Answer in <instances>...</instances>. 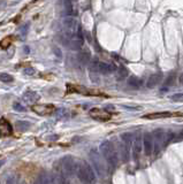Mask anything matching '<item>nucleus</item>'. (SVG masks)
<instances>
[{"instance_id": "1", "label": "nucleus", "mask_w": 183, "mask_h": 184, "mask_svg": "<svg viewBox=\"0 0 183 184\" xmlns=\"http://www.w3.org/2000/svg\"><path fill=\"white\" fill-rule=\"evenodd\" d=\"M174 137V134H167L162 129H157L152 132V139H153V153L155 156L161 152L164 147L167 145V143L170 141V138Z\"/></svg>"}, {"instance_id": "2", "label": "nucleus", "mask_w": 183, "mask_h": 184, "mask_svg": "<svg viewBox=\"0 0 183 184\" xmlns=\"http://www.w3.org/2000/svg\"><path fill=\"white\" fill-rule=\"evenodd\" d=\"M76 174L83 184H95L96 183V175L91 166L85 161H81L77 165Z\"/></svg>"}, {"instance_id": "3", "label": "nucleus", "mask_w": 183, "mask_h": 184, "mask_svg": "<svg viewBox=\"0 0 183 184\" xmlns=\"http://www.w3.org/2000/svg\"><path fill=\"white\" fill-rule=\"evenodd\" d=\"M100 152L102 156H104V159L106 160V162L108 163L112 168H115L118 166V154L114 149V146L112 145V143L108 141H105L100 144Z\"/></svg>"}, {"instance_id": "4", "label": "nucleus", "mask_w": 183, "mask_h": 184, "mask_svg": "<svg viewBox=\"0 0 183 184\" xmlns=\"http://www.w3.org/2000/svg\"><path fill=\"white\" fill-rule=\"evenodd\" d=\"M90 158H91V161L93 163V166H95V169L97 171V174L102 177L105 176L106 173H107V167H106L105 162H104L102 156L98 153V151L97 150H91Z\"/></svg>"}, {"instance_id": "5", "label": "nucleus", "mask_w": 183, "mask_h": 184, "mask_svg": "<svg viewBox=\"0 0 183 184\" xmlns=\"http://www.w3.org/2000/svg\"><path fill=\"white\" fill-rule=\"evenodd\" d=\"M76 168H77V165L71 156H65L61 160V169H62V174L66 177L73 176L76 173Z\"/></svg>"}, {"instance_id": "6", "label": "nucleus", "mask_w": 183, "mask_h": 184, "mask_svg": "<svg viewBox=\"0 0 183 184\" xmlns=\"http://www.w3.org/2000/svg\"><path fill=\"white\" fill-rule=\"evenodd\" d=\"M80 25L77 24V21L73 16H67L64 18V28H65V37H73L76 36L77 29Z\"/></svg>"}, {"instance_id": "7", "label": "nucleus", "mask_w": 183, "mask_h": 184, "mask_svg": "<svg viewBox=\"0 0 183 184\" xmlns=\"http://www.w3.org/2000/svg\"><path fill=\"white\" fill-rule=\"evenodd\" d=\"M64 44L71 50L78 51L83 46V38L78 37L77 35L73 36V37H64Z\"/></svg>"}, {"instance_id": "8", "label": "nucleus", "mask_w": 183, "mask_h": 184, "mask_svg": "<svg viewBox=\"0 0 183 184\" xmlns=\"http://www.w3.org/2000/svg\"><path fill=\"white\" fill-rule=\"evenodd\" d=\"M89 115L92 119H95L97 121H102V122L111 120V114L104 110H100V108H92V110H89Z\"/></svg>"}, {"instance_id": "9", "label": "nucleus", "mask_w": 183, "mask_h": 184, "mask_svg": "<svg viewBox=\"0 0 183 184\" xmlns=\"http://www.w3.org/2000/svg\"><path fill=\"white\" fill-rule=\"evenodd\" d=\"M31 110L38 115H50L54 112V106L53 105H47V104H39V105H32Z\"/></svg>"}, {"instance_id": "10", "label": "nucleus", "mask_w": 183, "mask_h": 184, "mask_svg": "<svg viewBox=\"0 0 183 184\" xmlns=\"http://www.w3.org/2000/svg\"><path fill=\"white\" fill-rule=\"evenodd\" d=\"M121 141H122L123 158L126 161H128V158H129V150H130V145H131V134H129V132L122 134L121 135Z\"/></svg>"}, {"instance_id": "11", "label": "nucleus", "mask_w": 183, "mask_h": 184, "mask_svg": "<svg viewBox=\"0 0 183 184\" xmlns=\"http://www.w3.org/2000/svg\"><path fill=\"white\" fill-rule=\"evenodd\" d=\"M143 147H144V152L146 156H151L153 152V139H152V134L150 132H145L143 135Z\"/></svg>"}, {"instance_id": "12", "label": "nucleus", "mask_w": 183, "mask_h": 184, "mask_svg": "<svg viewBox=\"0 0 183 184\" xmlns=\"http://www.w3.org/2000/svg\"><path fill=\"white\" fill-rule=\"evenodd\" d=\"M142 142H143V141H142V137L137 134L134 139V144H133V156H134L135 160L138 159V156H139V154H141V152H142V147H143Z\"/></svg>"}, {"instance_id": "13", "label": "nucleus", "mask_w": 183, "mask_h": 184, "mask_svg": "<svg viewBox=\"0 0 183 184\" xmlns=\"http://www.w3.org/2000/svg\"><path fill=\"white\" fill-rule=\"evenodd\" d=\"M13 132L12 124L6 119H0V135L1 136H9Z\"/></svg>"}, {"instance_id": "14", "label": "nucleus", "mask_w": 183, "mask_h": 184, "mask_svg": "<svg viewBox=\"0 0 183 184\" xmlns=\"http://www.w3.org/2000/svg\"><path fill=\"white\" fill-rule=\"evenodd\" d=\"M161 79H162L161 73H155V74L151 75V76L149 77L148 82H146V86H148L149 89L155 88V86H157V85L161 82Z\"/></svg>"}, {"instance_id": "15", "label": "nucleus", "mask_w": 183, "mask_h": 184, "mask_svg": "<svg viewBox=\"0 0 183 184\" xmlns=\"http://www.w3.org/2000/svg\"><path fill=\"white\" fill-rule=\"evenodd\" d=\"M170 116H173V114L169 113V112H157V113L146 114L143 116V119H145V120H158V119H166V117Z\"/></svg>"}, {"instance_id": "16", "label": "nucleus", "mask_w": 183, "mask_h": 184, "mask_svg": "<svg viewBox=\"0 0 183 184\" xmlns=\"http://www.w3.org/2000/svg\"><path fill=\"white\" fill-rule=\"evenodd\" d=\"M98 70L99 73H102L104 75L111 74L113 71L116 70V66L113 64H105V62H99L98 64Z\"/></svg>"}, {"instance_id": "17", "label": "nucleus", "mask_w": 183, "mask_h": 184, "mask_svg": "<svg viewBox=\"0 0 183 184\" xmlns=\"http://www.w3.org/2000/svg\"><path fill=\"white\" fill-rule=\"evenodd\" d=\"M22 99L24 100L25 103L32 104V103H35V101L40 99V96H39L38 93H36L35 91H27L24 95H23Z\"/></svg>"}, {"instance_id": "18", "label": "nucleus", "mask_w": 183, "mask_h": 184, "mask_svg": "<svg viewBox=\"0 0 183 184\" xmlns=\"http://www.w3.org/2000/svg\"><path fill=\"white\" fill-rule=\"evenodd\" d=\"M142 84H143L142 79L141 78L136 77V76H130V77L128 78V85L131 86V88L138 89V88H141Z\"/></svg>"}, {"instance_id": "19", "label": "nucleus", "mask_w": 183, "mask_h": 184, "mask_svg": "<svg viewBox=\"0 0 183 184\" xmlns=\"http://www.w3.org/2000/svg\"><path fill=\"white\" fill-rule=\"evenodd\" d=\"M77 60L82 66L89 64V61H90V54H89L88 52H81V53L77 55Z\"/></svg>"}, {"instance_id": "20", "label": "nucleus", "mask_w": 183, "mask_h": 184, "mask_svg": "<svg viewBox=\"0 0 183 184\" xmlns=\"http://www.w3.org/2000/svg\"><path fill=\"white\" fill-rule=\"evenodd\" d=\"M39 181H40V184H55V181L51 175L49 174H42L40 177H39Z\"/></svg>"}, {"instance_id": "21", "label": "nucleus", "mask_w": 183, "mask_h": 184, "mask_svg": "<svg viewBox=\"0 0 183 184\" xmlns=\"http://www.w3.org/2000/svg\"><path fill=\"white\" fill-rule=\"evenodd\" d=\"M15 128L18 129V131H27L30 128V123L27 122V121H18L15 123Z\"/></svg>"}, {"instance_id": "22", "label": "nucleus", "mask_w": 183, "mask_h": 184, "mask_svg": "<svg viewBox=\"0 0 183 184\" xmlns=\"http://www.w3.org/2000/svg\"><path fill=\"white\" fill-rule=\"evenodd\" d=\"M65 8H66V13H67L68 16H73V15L77 14V12L74 11L73 4H71V1H65Z\"/></svg>"}, {"instance_id": "23", "label": "nucleus", "mask_w": 183, "mask_h": 184, "mask_svg": "<svg viewBox=\"0 0 183 184\" xmlns=\"http://www.w3.org/2000/svg\"><path fill=\"white\" fill-rule=\"evenodd\" d=\"M174 81H175V75H169V77L166 79L165 82V88L161 89V92L165 91V90H167V88H169V86H172L173 84H174Z\"/></svg>"}, {"instance_id": "24", "label": "nucleus", "mask_w": 183, "mask_h": 184, "mask_svg": "<svg viewBox=\"0 0 183 184\" xmlns=\"http://www.w3.org/2000/svg\"><path fill=\"white\" fill-rule=\"evenodd\" d=\"M0 81H3L4 83H9L13 81V76H11L7 73H3V74H0Z\"/></svg>"}, {"instance_id": "25", "label": "nucleus", "mask_w": 183, "mask_h": 184, "mask_svg": "<svg viewBox=\"0 0 183 184\" xmlns=\"http://www.w3.org/2000/svg\"><path fill=\"white\" fill-rule=\"evenodd\" d=\"M170 100L174 103H183V93H175L170 97Z\"/></svg>"}, {"instance_id": "26", "label": "nucleus", "mask_w": 183, "mask_h": 184, "mask_svg": "<svg viewBox=\"0 0 183 184\" xmlns=\"http://www.w3.org/2000/svg\"><path fill=\"white\" fill-rule=\"evenodd\" d=\"M12 43V37H6L5 39H3L1 42H0V47H3V49H7L8 46L11 45Z\"/></svg>"}, {"instance_id": "27", "label": "nucleus", "mask_w": 183, "mask_h": 184, "mask_svg": "<svg viewBox=\"0 0 183 184\" xmlns=\"http://www.w3.org/2000/svg\"><path fill=\"white\" fill-rule=\"evenodd\" d=\"M13 108H14L16 112H21V113H24V112H27V108H25L23 105H21V103H14V105H13Z\"/></svg>"}, {"instance_id": "28", "label": "nucleus", "mask_w": 183, "mask_h": 184, "mask_svg": "<svg viewBox=\"0 0 183 184\" xmlns=\"http://www.w3.org/2000/svg\"><path fill=\"white\" fill-rule=\"evenodd\" d=\"M23 73H24L25 75H28V76H34V75L36 74V70L35 68H25L24 70H23Z\"/></svg>"}, {"instance_id": "29", "label": "nucleus", "mask_w": 183, "mask_h": 184, "mask_svg": "<svg viewBox=\"0 0 183 184\" xmlns=\"http://www.w3.org/2000/svg\"><path fill=\"white\" fill-rule=\"evenodd\" d=\"M127 76V69L126 68H120V70H119V76H118V78H123Z\"/></svg>"}, {"instance_id": "30", "label": "nucleus", "mask_w": 183, "mask_h": 184, "mask_svg": "<svg viewBox=\"0 0 183 184\" xmlns=\"http://www.w3.org/2000/svg\"><path fill=\"white\" fill-rule=\"evenodd\" d=\"M64 114H66V110H64V108H60V110H58V113H56V115L59 117H61Z\"/></svg>"}, {"instance_id": "31", "label": "nucleus", "mask_w": 183, "mask_h": 184, "mask_svg": "<svg viewBox=\"0 0 183 184\" xmlns=\"http://www.w3.org/2000/svg\"><path fill=\"white\" fill-rule=\"evenodd\" d=\"M28 27H29V23H27V24L22 28V35L25 36V33H27V31H28Z\"/></svg>"}, {"instance_id": "32", "label": "nucleus", "mask_w": 183, "mask_h": 184, "mask_svg": "<svg viewBox=\"0 0 183 184\" xmlns=\"http://www.w3.org/2000/svg\"><path fill=\"white\" fill-rule=\"evenodd\" d=\"M124 108H127V110H138V108H141L139 106H126V105H123Z\"/></svg>"}, {"instance_id": "33", "label": "nucleus", "mask_w": 183, "mask_h": 184, "mask_svg": "<svg viewBox=\"0 0 183 184\" xmlns=\"http://www.w3.org/2000/svg\"><path fill=\"white\" fill-rule=\"evenodd\" d=\"M7 184H20V183H18V181L15 180V178H9Z\"/></svg>"}, {"instance_id": "34", "label": "nucleus", "mask_w": 183, "mask_h": 184, "mask_svg": "<svg viewBox=\"0 0 183 184\" xmlns=\"http://www.w3.org/2000/svg\"><path fill=\"white\" fill-rule=\"evenodd\" d=\"M177 139H179V141H183V129L180 131V134L177 135Z\"/></svg>"}, {"instance_id": "35", "label": "nucleus", "mask_w": 183, "mask_h": 184, "mask_svg": "<svg viewBox=\"0 0 183 184\" xmlns=\"http://www.w3.org/2000/svg\"><path fill=\"white\" fill-rule=\"evenodd\" d=\"M54 52H55L56 57L61 58V52H60V50H59V49H54Z\"/></svg>"}, {"instance_id": "36", "label": "nucleus", "mask_w": 183, "mask_h": 184, "mask_svg": "<svg viewBox=\"0 0 183 184\" xmlns=\"http://www.w3.org/2000/svg\"><path fill=\"white\" fill-rule=\"evenodd\" d=\"M180 83L183 85V74H181V76H180Z\"/></svg>"}, {"instance_id": "37", "label": "nucleus", "mask_w": 183, "mask_h": 184, "mask_svg": "<svg viewBox=\"0 0 183 184\" xmlns=\"http://www.w3.org/2000/svg\"><path fill=\"white\" fill-rule=\"evenodd\" d=\"M34 184H40V181H39V178H37V180L35 181V183Z\"/></svg>"}, {"instance_id": "38", "label": "nucleus", "mask_w": 183, "mask_h": 184, "mask_svg": "<svg viewBox=\"0 0 183 184\" xmlns=\"http://www.w3.org/2000/svg\"><path fill=\"white\" fill-rule=\"evenodd\" d=\"M5 163V160H0V167L3 166V165H4Z\"/></svg>"}, {"instance_id": "39", "label": "nucleus", "mask_w": 183, "mask_h": 184, "mask_svg": "<svg viewBox=\"0 0 183 184\" xmlns=\"http://www.w3.org/2000/svg\"><path fill=\"white\" fill-rule=\"evenodd\" d=\"M24 51L27 52V53H28V52H29V49H28V47H24Z\"/></svg>"}]
</instances>
